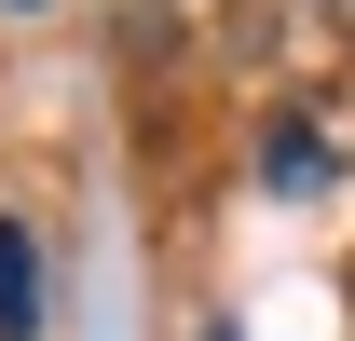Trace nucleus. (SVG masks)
<instances>
[{
	"label": "nucleus",
	"mask_w": 355,
	"mask_h": 341,
	"mask_svg": "<svg viewBox=\"0 0 355 341\" xmlns=\"http://www.w3.org/2000/svg\"><path fill=\"white\" fill-rule=\"evenodd\" d=\"M0 341H42V246L0 218Z\"/></svg>",
	"instance_id": "f257e3e1"
},
{
	"label": "nucleus",
	"mask_w": 355,
	"mask_h": 341,
	"mask_svg": "<svg viewBox=\"0 0 355 341\" xmlns=\"http://www.w3.org/2000/svg\"><path fill=\"white\" fill-rule=\"evenodd\" d=\"M0 14H28V0H0Z\"/></svg>",
	"instance_id": "f03ea898"
}]
</instances>
